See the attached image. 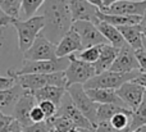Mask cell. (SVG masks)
<instances>
[{"label": "cell", "mask_w": 146, "mask_h": 132, "mask_svg": "<svg viewBox=\"0 0 146 132\" xmlns=\"http://www.w3.org/2000/svg\"><path fill=\"white\" fill-rule=\"evenodd\" d=\"M41 15L45 21L41 33L55 45L73 26L69 0H45Z\"/></svg>", "instance_id": "1"}, {"label": "cell", "mask_w": 146, "mask_h": 132, "mask_svg": "<svg viewBox=\"0 0 146 132\" xmlns=\"http://www.w3.org/2000/svg\"><path fill=\"white\" fill-rule=\"evenodd\" d=\"M19 53L18 44L15 45L14 28L12 26H0V76L12 77L18 69L17 59Z\"/></svg>", "instance_id": "2"}, {"label": "cell", "mask_w": 146, "mask_h": 132, "mask_svg": "<svg viewBox=\"0 0 146 132\" xmlns=\"http://www.w3.org/2000/svg\"><path fill=\"white\" fill-rule=\"evenodd\" d=\"M45 25L42 15H32V17L27 18V19H14L12 23V27L17 32V40H18V49L21 53H25L35 38L41 33Z\"/></svg>", "instance_id": "3"}, {"label": "cell", "mask_w": 146, "mask_h": 132, "mask_svg": "<svg viewBox=\"0 0 146 132\" xmlns=\"http://www.w3.org/2000/svg\"><path fill=\"white\" fill-rule=\"evenodd\" d=\"M69 66V56L56 58L54 60H23L22 66L12 74V77L21 74H49L64 72Z\"/></svg>", "instance_id": "4"}, {"label": "cell", "mask_w": 146, "mask_h": 132, "mask_svg": "<svg viewBox=\"0 0 146 132\" xmlns=\"http://www.w3.org/2000/svg\"><path fill=\"white\" fill-rule=\"evenodd\" d=\"M18 85L22 89L32 92L45 86H59L67 89V78L64 72H56V73L49 74H21L14 77Z\"/></svg>", "instance_id": "5"}, {"label": "cell", "mask_w": 146, "mask_h": 132, "mask_svg": "<svg viewBox=\"0 0 146 132\" xmlns=\"http://www.w3.org/2000/svg\"><path fill=\"white\" fill-rule=\"evenodd\" d=\"M140 72H129V73H118V72L113 71H105L101 72L99 74H95L91 80H88L85 85L83 89H113L117 90L126 82H129L137 77Z\"/></svg>", "instance_id": "6"}, {"label": "cell", "mask_w": 146, "mask_h": 132, "mask_svg": "<svg viewBox=\"0 0 146 132\" xmlns=\"http://www.w3.org/2000/svg\"><path fill=\"white\" fill-rule=\"evenodd\" d=\"M67 92L71 96L73 104L76 105L78 110L87 118L91 122V125L95 127L96 126V109H98V104L94 103L92 100L88 98L86 94L83 85L81 84H73L71 86L67 87Z\"/></svg>", "instance_id": "7"}, {"label": "cell", "mask_w": 146, "mask_h": 132, "mask_svg": "<svg viewBox=\"0 0 146 132\" xmlns=\"http://www.w3.org/2000/svg\"><path fill=\"white\" fill-rule=\"evenodd\" d=\"M69 56V66L64 71L67 78V87L73 84H81L85 85L88 80H91L96 74L94 64L86 63V62L78 59L76 55Z\"/></svg>", "instance_id": "8"}, {"label": "cell", "mask_w": 146, "mask_h": 132, "mask_svg": "<svg viewBox=\"0 0 146 132\" xmlns=\"http://www.w3.org/2000/svg\"><path fill=\"white\" fill-rule=\"evenodd\" d=\"M23 60H54L56 59V45L48 40L42 33L35 38L30 49L22 53Z\"/></svg>", "instance_id": "9"}, {"label": "cell", "mask_w": 146, "mask_h": 132, "mask_svg": "<svg viewBox=\"0 0 146 132\" xmlns=\"http://www.w3.org/2000/svg\"><path fill=\"white\" fill-rule=\"evenodd\" d=\"M56 115H63V117L68 118L69 121L73 123L76 128L78 130H88L94 131V126L91 125V122L76 108V105L73 104L71 96L68 95V92H66V95L63 96L60 101V105L58 107V112Z\"/></svg>", "instance_id": "10"}, {"label": "cell", "mask_w": 146, "mask_h": 132, "mask_svg": "<svg viewBox=\"0 0 146 132\" xmlns=\"http://www.w3.org/2000/svg\"><path fill=\"white\" fill-rule=\"evenodd\" d=\"M72 27L80 36L83 49L95 45H101V44H108L106 38L101 35L95 23L88 22V21H76L73 22Z\"/></svg>", "instance_id": "11"}, {"label": "cell", "mask_w": 146, "mask_h": 132, "mask_svg": "<svg viewBox=\"0 0 146 132\" xmlns=\"http://www.w3.org/2000/svg\"><path fill=\"white\" fill-rule=\"evenodd\" d=\"M109 71L118 72V73H129V72H136V71L140 72V67L136 58V54H135V49H132L128 44L122 46Z\"/></svg>", "instance_id": "12"}, {"label": "cell", "mask_w": 146, "mask_h": 132, "mask_svg": "<svg viewBox=\"0 0 146 132\" xmlns=\"http://www.w3.org/2000/svg\"><path fill=\"white\" fill-rule=\"evenodd\" d=\"M145 87L139 84H135L133 81H129L123 84L119 89H117V95L123 101V104L129 110H136V108L140 105L142 100V96L145 94Z\"/></svg>", "instance_id": "13"}, {"label": "cell", "mask_w": 146, "mask_h": 132, "mask_svg": "<svg viewBox=\"0 0 146 132\" xmlns=\"http://www.w3.org/2000/svg\"><path fill=\"white\" fill-rule=\"evenodd\" d=\"M69 9H71L73 22L88 21L95 25L100 23V19L98 18L99 9L95 5L90 4L87 0H69Z\"/></svg>", "instance_id": "14"}, {"label": "cell", "mask_w": 146, "mask_h": 132, "mask_svg": "<svg viewBox=\"0 0 146 132\" xmlns=\"http://www.w3.org/2000/svg\"><path fill=\"white\" fill-rule=\"evenodd\" d=\"M101 12L106 14H121V15H142L146 13V0L144 1H127L117 0L113 1Z\"/></svg>", "instance_id": "15"}, {"label": "cell", "mask_w": 146, "mask_h": 132, "mask_svg": "<svg viewBox=\"0 0 146 132\" xmlns=\"http://www.w3.org/2000/svg\"><path fill=\"white\" fill-rule=\"evenodd\" d=\"M35 105H37V103H36L33 95L31 94L30 91L26 90V92L21 96V99L18 100V103L15 104L14 109H13V112H12V117L14 118L15 121H18L22 127L31 126L32 122H31V118H30V113H31V109H32Z\"/></svg>", "instance_id": "16"}, {"label": "cell", "mask_w": 146, "mask_h": 132, "mask_svg": "<svg viewBox=\"0 0 146 132\" xmlns=\"http://www.w3.org/2000/svg\"><path fill=\"white\" fill-rule=\"evenodd\" d=\"M82 42L78 36V33L73 30V27L66 35L63 36L60 41L56 44V56L58 58H63V56L72 55L76 51L82 50Z\"/></svg>", "instance_id": "17"}, {"label": "cell", "mask_w": 146, "mask_h": 132, "mask_svg": "<svg viewBox=\"0 0 146 132\" xmlns=\"http://www.w3.org/2000/svg\"><path fill=\"white\" fill-rule=\"evenodd\" d=\"M25 92L26 90L22 89V86L18 84H15L14 86L8 90H1L0 91V112L12 115L15 104Z\"/></svg>", "instance_id": "18"}, {"label": "cell", "mask_w": 146, "mask_h": 132, "mask_svg": "<svg viewBox=\"0 0 146 132\" xmlns=\"http://www.w3.org/2000/svg\"><path fill=\"white\" fill-rule=\"evenodd\" d=\"M85 91L88 95V98L96 104H115L119 107L127 108L117 95V91L113 89H88Z\"/></svg>", "instance_id": "19"}, {"label": "cell", "mask_w": 146, "mask_h": 132, "mask_svg": "<svg viewBox=\"0 0 146 132\" xmlns=\"http://www.w3.org/2000/svg\"><path fill=\"white\" fill-rule=\"evenodd\" d=\"M118 51H119V49L111 46L110 44H103V45H101V50H100L99 59L94 63L96 74L110 69L111 64H113V62L115 60L117 55H118Z\"/></svg>", "instance_id": "20"}, {"label": "cell", "mask_w": 146, "mask_h": 132, "mask_svg": "<svg viewBox=\"0 0 146 132\" xmlns=\"http://www.w3.org/2000/svg\"><path fill=\"white\" fill-rule=\"evenodd\" d=\"M66 92H67V89H64V87L45 86V87H42V89H38V90H36V91H32L31 94L33 95L36 103L44 101V100H49V101H53L56 107H59L63 96L66 95Z\"/></svg>", "instance_id": "21"}, {"label": "cell", "mask_w": 146, "mask_h": 132, "mask_svg": "<svg viewBox=\"0 0 146 132\" xmlns=\"http://www.w3.org/2000/svg\"><path fill=\"white\" fill-rule=\"evenodd\" d=\"M98 18L100 22H105L109 25L114 26V27H123V26H133L140 25L142 17L140 15H121V14H106V13L99 10Z\"/></svg>", "instance_id": "22"}, {"label": "cell", "mask_w": 146, "mask_h": 132, "mask_svg": "<svg viewBox=\"0 0 146 132\" xmlns=\"http://www.w3.org/2000/svg\"><path fill=\"white\" fill-rule=\"evenodd\" d=\"M119 32L122 33L126 44H128L132 49L137 50V49H142V32L140 25H133V26H123V27H118Z\"/></svg>", "instance_id": "23"}, {"label": "cell", "mask_w": 146, "mask_h": 132, "mask_svg": "<svg viewBox=\"0 0 146 132\" xmlns=\"http://www.w3.org/2000/svg\"><path fill=\"white\" fill-rule=\"evenodd\" d=\"M96 27L99 28L101 35L106 38V41L111 46H114L117 49H121L123 45H126V41H124L123 36H122V33L119 32V30L117 27L105 22H100L99 25H96Z\"/></svg>", "instance_id": "24"}, {"label": "cell", "mask_w": 146, "mask_h": 132, "mask_svg": "<svg viewBox=\"0 0 146 132\" xmlns=\"http://www.w3.org/2000/svg\"><path fill=\"white\" fill-rule=\"evenodd\" d=\"M131 118H132V110L123 109L121 112L115 113L113 117L110 118V125L118 131L129 132V125H131Z\"/></svg>", "instance_id": "25"}, {"label": "cell", "mask_w": 146, "mask_h": 132, "mask_svg": "<svg viewBox=\"0 0 146 132\" xmlns=\"http://www.w3.org/2000/svg\"><path fill=\"white\" fill-rule=\"evenodd\" d=\"M123 109H127V108L119 107V105H115V104H98V109H96V123L110 121V118L115 113L121 112Z\"/></svg>", "instance_id": "26"}, {"label": "cell", "mask_w": 146, "mask_h": 132, "mask_svg": "<svg viewBox=\"0 0 146 132\" xmlns=\"http://www.w3.org/2000/svg\"><path fill=\"white\" fill-rule=\"evenodd\" d=\"M144 125H146V90H145V94L142 96L140 105L136 108V110L132 112L129 131L135 130V128L140 127V126H144Z\"/></svg>", "instance_id": "27"}, {"label": "cell", "mask_w": 146, "mask_h": 132, "mask_svg": "<svg viewBox=\"0 0 146 132\" xmlns=\"http://www.w3.org/2000/svg\"><path fill=\"white\" fill-rule=\"evenodd\" d=\"M0 8L13 19H21L22 0H0Z\"/></svg>", "instance_id": "28"}, {"label": "cell", "mask_w": 146, "mask_h": 132, "mask_svg": "<svg viewBox=\"0 0 146 132\" xmlns=\"http://www.w3.org/2000/svg\"><path fill=\"white\" fill-rule=\"evenodd\" d=\"M103 45V44H101ZM101 45H95V46H90V48L82 49L80 51L77 58L81 59V60L86 62V63L94 64L96 60L99 59V55H100V50H101Z\"/></svg>", "instance_id": "29"}, {"label": "cell", "mask_w": 146, "mask_h": 132, "mask_svg": "<svg viewBox=\"0 0 146 132\" xmlns=\"http://www.w3.org/2000/svg\"><path fill=\"white\" fill-rule=\"evenodd\" d=\"M48 121L50 122L54 131H56V132H68L69 130L74 128L73 123L68 118L63 117V115H55V117H53V118H49Z\"/></svg>", "instance_id": "30"}, {"label": "cell", "mask_w": 146, "mask_h": 132, "mask_svg": "<svg viewBox=\"0 0 146 132\" xmlns=\"http://www.w3.org/2000/svg\"><path fill=\"white\" fill-rule=\"evenodd\" d=\"M45 0H22V10L21 15L26 18H30L35 15V13L42 7Z\"/></svg>", "instance_id": "31"}, {"label": "cell", "mask_w": 146, "mask_h": 132, "mask_svg": "<svg viewBox=\"0 0 146 132\" xmlns=\"http://www.w3.org/2000/svg\"><path fill=\"white\" fill-rule=\"evenodd\" d=\"M37 105L41 108L42 113L45 114V118L49 119V118H53L56 115V112H58V107L54 104L53 101H49V100H44V101L37 103Z\"/></svg>", "instance_id": "32"}, {"label": "cell", "mask_w": 146, "mask_h": 132, "mask_svg": "<svg viewBox=\"0 0 146 132\" xmlns=\"http://www.w3.org/2000/svg\"><path fill=\"white\" fill-rule=\"evenodd\" d=\"M23 132H53V127H51L50 122L45 119L44 122L32 123L31 126L23 127Z\"/></svg>", "instance_id": "33"}, {"label": "cell", "mask_w": 146, "mask_h": 132, "mask_svg": "<svg viewBox=\"0 0 146 132\" xmlns=\"http://www.w3.org/2000/svg\"><path fill=\"white\" fill-rule=\"evenodd\" d=\"M30 118H31V122L32 123H40L46 119L45 114L42 113V110H41V108L38 107V105H35V107L31 109Z\"/></svg>", "instance_id": "34"}, {"label": "cell", "mask_w": 146, "mask_h": 132, "mask_svg": "<svg viewBox=\"0 0 146 132\" xmlns=\"http://www.w3.org/2000/svg\"><path fill=\"white\" fill-rule=\"evenodd\" d=\"M135 54H136L137 62H139L140 73H146V50L144 48L137 49V50H135Z\"/></svg>", "instance_id": "35"}, {"label": "cell", "mask_w": 146, "mask_h": 132, "mask_svg": "<svg viewBox=\"0 0 146 132\" xmlns=\"http://www.w3.org/2000/svg\"><path fill=\"white\" fill-rule=\"evenodd\" d=\"M92 132H124V131H118L117 128H114L113 126L110 125V122H109V121H106V122L96 123V126L94 127Z\"/></svg>", "instance_id": "36"}, {"label": "cell", "mask_w": 146, "mask_h": 132, "mask_svg": "<svg viewBox=\"0 0 146 132\" xmlns=\"http://www.w3.org/2000/svg\"><path fill=\"white\" fill-rule=\"evenodd\" d=\"M17 84L14 77H9V76H0V91L1 90H8L10 87H13Z\"/></svg>", "instance_id": "37"}, {"label": "cell", "mask_w": 146, "mask_h": 132, "mask_svg": "<svg viewBox=\"0 0 146 132\" xmlns=\"http://www.w3.org/2000/svg\"><path fill=\"white\" fill-rule=\"evenodd\" d=\"M3 132H23V127L19 125V122L15 119H13L7 127L4 128Z\"/></svg>", "instance_id": "38"}, {"label": "cell", "mask_w": 146, "mask_h": 132, "mask_svg": "<svg viewBox=\"0 0 146 132\" xmlns=\"http://www.w3.org/2000/svg\"><path fill=\"white\" fill-rule=\"evenodd\" d=\"M13 119H14V118H13L12 115L5 114V113L0 112V132L4 131V128L7 127V126L9 125V123L12 122Z\"/></svg>", "instance_id": "39"}, {"label": "cell", "mask_w": 146, "mask_h": 132, "mask_svg": "<svg viewBox=\"0 0 146 132\" xmlns=\"http://www.w3.org/2000/svg\"><path fill=\"white\" fill-rule=\"evenodd\" d=\"M13 22H14V19H13V18H10L9 15L5 14V13L3 12V9L0 8V26H1V27L12 26Z\"/></svg>", "instance_id": "40"}, {"label": "cell", "mask_w": 146, "mask_h": 132, "mask_svg": "<svg viewBox=\"0 0 146 132\" xmlns=\"http://www.w3.org/2000/svg\"><path fill=\"white\" fill-rule=\"evenodd\" d=\"M132 81H133L135 84L141 85V86H144L145 89H146V73H139L136 78L132 80Z\"/></svg>", "instance_id": "41"}, {"label": "cell", "mask_w": 146, "mask_h": 132, "mask_svg": "<svg viewBox=\"0 0 146 132\" xmlns=\"http://www.w3.org/2000/svg\"><path fill=\"white\" fill-rule=\"evenodd\" d=\"M140 28H141L144 38H146V13L142 15V19H141V22H140Z\"/></svg>", "instance_id": "42"}, {"label": "cell", "mask_w": 146, "mask_h": 132, "mask_svg": "<svg viewBox=\"0 0 146 132\" xmlns=\"http://www.w3.org/2000/svg\"><path fill=\"white\" fill-rule=\"evenodd\" d=\"M90 4L95 5L99 10H103L104 9V0H87Z\"/></svg>", "instance_id": "43"}, {"label": "cell", "mask_w": 146, "mask_h": 132, "mask_svg": "<svg viewBox=\"0 0 146 132\" xmlns=\"http://www.w3.org/2000/svg\"><path fill=\"white\" fill-rule=\"evenodd\" d=\"M113 1H117V0H104V9H105L106 7H109ZM127 1H144V0H127Z\"/></svg>", "instance_id": "44"}, {"label": "cell", "mask_w": 146, "mask_h": 132, "mask_svg": "<svg viewBox=\"0 0 146 132\" xmlns=\"http://www.w3.org/2000/svg\"><path fill=\"white\" fill-rule=\"evenodd\" d=\"M129 132H146V125L140 126V127L135 128V130H132V131H129Z\"/></svg>", "instance_id": "45"}, {"label": "cell", "mask_w": 146, "mask_h": 132, "mask_svg": "<svg viewBox=\"0 0 146 132\" xmlns=\"http://www.w3.org/2000/svg\"><path fill=\"white\" fill-rule=\"evenodd\" d=\"M68 132H81V130H78V128L74 127V128H72V130H69Z\"/></svg>", "instance_id": "46"}, {"label": "cell", "mask_w": 146, "mask_h": 132, "mask_svg": "<svg viewBox=\"0 0 146 132\" xmlns=\"http://www.w3.org/2000/svg\"><path fill=\"white\" fill-rule=\"evenodd\" d=\"M142 46H144V49L146 50V38H142Z\"/></svg>", "instance_id": "47"}, {"label": "cell", "mask_w": 146, "mask_h": 132, "mask_svg": "<svg viewBox=\"0 0 146 132\" xmlns=\"http://www.w3.org/2000/svg\"><path fill=\"white\" fill-rule=\"evenodd\" d=\"M81 132H92V131H88V130H81Z\"/></svg>", "instance_id": "48"}, {"label": "cell", "mask_w": 146, "mask_h": 132, "mask_svg": "<svg viewBox=\"0 0 146 132\" xmlns=\"http://www.w3.org/2000/svg\"><path fill=\"white\" fill-rule=\"evenodd\" d=\"M53 132H56V131H54V128H53Z\"/></svg>", "instance_id": "49"}]
</instances>
